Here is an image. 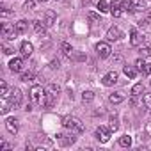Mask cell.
Listing matches in <instances>:
<instances>
[{
	"label": "cell",
	"mask_w": 151,
	"mask_h": 151,
	"mask_svg": "<svg viewBox=\"0 0 151 151\" xmlns=\"http://www.w3.org/2000/svg\"><path fill=\"white\" fill-rule=\"evenodd\" d=\"M29 94H30L32 103H36V105H39V107H46V101H48V93H46L41 86H32Z\"/></svg>",
	"instance_id": "6da1fadb"
},
{
	"label": "cell",
	"mask_w": 151,
	"mask_h": 151,
	"mask_svg": "<svg viewBox=\"0 0 151 151\" xmlns=\"http://www.w3.org/2000/svg\"><path fill=\"white\" fill-rule=\"evenodd\" d=\"M62 126L69 132V133H82L84 132V123L78 119V117H75V116H68L62 119Z\"/></svg>",
	"instance_id": "7a4b0ae2"
},
{
	"label": "cell",
	"mask_w": 151,
	"mask_h": 151,
	"mask_svg": "<svg viewBox=\"0 0 151 151\" xmlns=\"http://www.w3.org/2000/svg\"><path fill=\"white\" fill-rule=\"evenodd\" d=\"M110 52H112V48H110V45H109V43L101 41V43H98V45H96V53H98V57H100V59H107V57H110Z\"/></svg>",
	"instance_id": "3957f363"
},
{
	"label": "cell",
	"mask_w": 151,
	"mask_h": 151,
	"mask_svg": "<svg viewBox=\"0 0 151 151\" xmlns=\"http://www.w3.org/2000/svg\"><path fill=\"white\" fill-rule=\"evenodd\" d=\"M110 128H103V126H100V128H96V132H94V135H96V139L101 142V144H105V142H109V139H110Z\"/></svg>",
	"instance_id": "277c9868"
},
{
	"label": "cell",
	"mask_w": 151,
	"mask_h": 151,
	"mask_svg": "<svg viewBox=\"0 0 151 151\" xmlns=\"http://www.w3.org/2000/svg\"><path fill=\"white\" fill-rule=\"evenodd\" d=\"M22 98H23L22 91L14 87V89L11 91V94H9V103H11V107H20V103H22Z\"/></svg>",
	"instance_id": "5b68a950"
},
{
	"label": "cell",
	"mask_w": 151,
	"mask_h": 151,
	"mask_svg": "<svg viewBox=\"0 0 151 151\" xmlns=\"http://www.w3.org/2000/svg\"><path fill=\"white\" fill-rule=\"evenodd\" d=\"M2 36H4L6 39H14V36H16V29H14V25H11V23H4V25H2Z\"/></svg>",
	"instance_id": "8992f818"
},
{
	"label": "cell",
	"mask_w": 151,
	"mask_h": 151,
	"mask_svg": "<svg viewBox=\"0 0 151 151\" xmlns=\"http://www.w3.org/2000/svg\"><path fill=\"white\" fill-rule=\"evenodd\" d=\"M142 41H144V36H142L139 30L133 29V30L130 32V45H132V46H140Z\"/></svg>",
	"instance_id": "52a82bcc"
},
{
	"label": "cell",
	"mask_w": 151,
	"mask_h": 151,
	"mask_svg": "<svg viewBox=\"0 0 151 151\" xmlns=\"http://www.w3.org/2000/svg\"><path fill=\"white\" fill-rule=\"evenodd\" d=\"M6 128H7V132H9V133L16 135V133H18V130H20L18 119H14V117H9V119H6Z\"/></svg>",
	"instance_id": "ba28073f"
},
{
	"label": "cell",
	"mask_w": 151,
	"mask_h": 151,
	"mask_svg": "<svg viewBox=\"0 0 151 151\" xmlns=\"http://www.w3.org/2000/svg\"><path fill=\"white\" fill-rule=\"evenodd\" d=\"M121 37H123V34H121V30L117 27H110L107 30V41H117Z\"/></svg>",
	"instance_id": "9c48e42d"
},
{
	"label": "cell",
	"mask_w": 151,
	"mask_h": 151,
	"mask_svg": "<svg viewBox=\"0 0 151 151\" xmlns=\"http://www.w3.org/2000/svg\"><path fill=\"white\" fill-rule=\"evenodd\" d=\"M9 69H11L13 73H20V71L23 69V59H20V57H14V59L9 62Z\"/></svg>",
	"instance_id": "30bf717a"
},
{
	"label": "cell",
	"mask_w": 151,
	"mask_h": 151,
	"mask_svg": "<svg viewBox=\"0 0 151 151\" xmlns=\"http://www.w3.org/2000/svg\"><path fill=\"white\" fill-rule=\"evenodd\" d=\"M103 86H107V87H110V86H114L116 82H117V73L116 71H110V73H107L105 77H103Z\"/></svg>",
	"instance_id": "8fae6325"
},
{
	"label": "cell",
	"mask_w": 151,
	"mask_h": 151,
	"mask_svg": "<svg viewBox=\"0 0 151 151\" xmlns=\"http://www.w3.org/2000/svg\"><path fill=\"white\" fill-rule=\"evenodd\" d=\"M45 23H46V27H52V25L57 23V14H55V11L48 9V11L45 13Z\"/></svg>",
	"instance_id": "7c38bea8"
},
{
	"label": "cell",
	"mask_w": 151,
	"mask_h": 151,
	"mask_svg": "<svg viewBox=\"0 0 151 151\" xmlns=\"http://www.w3.org/2000/svg\"><path fill=\"white\" fill-rule=\"evenodd\" d=\"M32 27H34V30H36L39 36H45V34H46V23H45V22L34 20V22H32Z\"/></svg>",
	"instance_id": "4fadbf2b"
},
{
	"label": "cell",
	"mask_w": 151,
	"mask_h": 151,
	"mask_svg": "<svg viewBox=\"0 0 151 151\" xmlns=\"http://www.w3.org/2000/svg\"><path fill=\"white\" fill-rule=\"evenodd\" d=\"M20 52H22V55H23V57H30V55H32V52H34L32 43L23 41V43H22V46H20Z\"/></svg>",
	"instance_id": "5bb4252c"
},
{
	"label": "cell",
	"mask_w": 151,
	"mask_h": 151,
	"mask_svg": "<svg viewBox=\"0 0 151 151\" xmlns=\"http://www.w3.org/2000/svg\"><path fill=\"white\" fill-rule=\"evenodd\" d=\"M110 13L114 18H119L123 14V9H121V4L117 2V0H112V4H110Z\"/></svg>",
	"instance_id": "9a60e30c"
},
{
	"label": "cell",
	"mask_w": 151,
	"mask_h": 151,
	"mask_svg": "<svg viewBox=\"0 0 151 151\" xmlns=\"http://www.w3.org/2000/svg\"><path fill=\"white\" fill-rule=\"evenodd\" d=\"M109 101H110V103H114V105H117V103L124 101V93H121V91H116V93H112V94L109 96Z\"/></svg>",
	"instance_id": "2e32d148"
},
{
	"label": "cell",
	"mask_w": 151,
	"mask_h": 151,
	"mask_svg": "<svg viewBox=\"0 0 151 151\" xmlns=\"http://www.w3.org/2000/svg\"><path fill=\"white\" fill-rule=\"evenodd\" d=\"M130 2H132V13H139V11L146 9L144 0H130Z\"/></svg>",
	"instance_id": "e0dca14e"
},
{
	"label": "cell",
	"mask_w": 151,
	"mask_h": 151,
	"mask_svg": "<svg viewBox=\"0 0 151 151\" xmlns=\"http://www.w3.org/2000/svg\"><path fill=\"white\" fill-rule=\"evenodd\" d=\"M123 73L126 75L128 78H135L139 71H137V68H135V66H123Z\"/></svg>",
	"instance_id": "ac0fdd59"
},
{
	"label": "cell",
	"mask_w": 151,
	"mask_h": 151,
	"mask_svg": "<svg viewBox=\"0 0 151 151\" xmlns=\"http://www.w3.org/2000/svg\"><path fill=\"white\" fill-rule=\"evenodd\" d=\"M27 22L25 20H20V22H16L14 23V29H16V34H25L27 32Z\"/></svg>",
	"instance_id": "d6986e66"
},
{
	"label": "cell",
	"mask_w": 151,
	"mask_h": 151,
	"mask_svg": "<svg viewBox=\"0 0 151 151\" xmlns=\"http://www.w3.org/2000/svg\"><path fill=\"white\" fill-rule=\"evenodd\" d=\"M75 133H71V135H57L59 137V140H60V144H64V146H69V144H73L75 142V137H73Z\"/></svg>",
	"instance_id": "ffe728a7"
},
{
	"label": "cell",
	"mask_w": 151,
	"mask_h": 151,
	"mask_svg": "<svg viewBox=\"0 0 151 151\" xmlns=\"http://www.w3.org/2000/svg\"><path fill=\"white\" fill-rule=\"evenodd\" d=\"M93 100H94V93L93 91H84L82 93V101L84 103H91Z\"/></svg>",
	"instance_id": "44dd1931"
},
{
	"label": "cell",
	"mask_w": 151,
	"mask_h": 151,
	"mask_svg": "<svg viewBox=\"0 0 151 151\" xmlns=\"http://www.w3.org/2000/svg\"><path fill=\"white\" fill-rule=\"evenodd\" d=\"M119 146H121V147H130V146H132V137H130V135H123V137L119 139Z\"/></svg>",
	"instance_id": "7402d4cb"
},
{
	"label": "cell",
	"mask_w": 151,
	"mask_h": 151,
	"mask_svg": "<svg viewBox=\"0 0 151 151\" xmlns=\"http://www.w3.org/2000/svg\"><path fill=\"white\" fill-rule=\"evenodd\" d=\"M59 91H60V89H59V86H57V84H50V86H48V91H46V93H48L50 96H53V98H57V94H59Z\"/></svg>",
	"instance_id": "603a6c76"
},
{
	"label": "cell",
	"mask_w": 151,
	"mask_h": 151,
	"mask_svg": "<svg viewBox=\"0 0 151 151\" xmlns=\"http://www.w3.org/2000/svg\"><path fill=\"white\" fill-rule=\"evenodd\" d=\"M96 7H98L100 13H109V11H110V7H109V4L105 2V0H100V2L96 4Z\"/></svg>",
	"instance_id": "cb8c5ba5"
},
{
	"label": "cell",
	"mask_w": 151,
	"mask_h": 151,
	"mask_svg": "<svg viewBox=\"0 0 151 151\" xmlns=\"http://www.w3.org/2000/svg\"><path fill=\"white\" fill-rule=\"evenodd\" d=\"M135 68H137V71H139V73H142V75H144V69H146V62H144V57L135 60Z\"/></svg>",
	"instance_id": "d4e9b609"
},
{
	"label": "cell",
	"mask_w": 151,
	"mask_h": 151,
	"mask_svg": "<svg viewBox=\"0 0 151 151\" xmlns=\"http://www.w3.org/2000/svg\"><path fill=\"white\" fill-rule=\"evenodd\" d=\"M0 96H2V98H7L9 96V89H7V84L4 80L0 82Z\"/></svg>",
	"instance_id": "484cf974"
},
{
	"label": "cell",
	"mask_w": 151,
	"mask_h": 151,
	"mask_svg": "<svg viewBox=\"0 0 151 151\" xmlns=\"http://www.w3.org/2000/svg\"><path fill=\"white\" fill-rule=\"evenodd\" d=\"M109 128H110V132H117V128H119V121H117L116 116L110 117V124H109Z\"/></svg>",
	"instance_id": "4316f807"
},
{
	"label": "cell",
	"mask_w": 151,
	"mask_h": 151,
	"mask_svg": "<svg viewBox=\"0 0 151 151\" xmlns=\"http://www.w3.org/2000/svg\"><path fill=\"white\" fill-rule=\"evenodd\" d=\"M60 50H62L64 55H71V53H73V48H71L69 43H62V45H60Z\"/></svg>",
	"instance_id": "83f0119b"
},
{
	"label": "cell",
	"mask_w": 151,
	"mask_h": 151,
	"mask_svg": "<svg viewBox=\"0 0 151 151\" xmlns=\"http://www.w3.org/2000/svg\"><path fill=\"white\" fill-rule=\"evenodd\" d=\"M139 53H140V57H151V48L149 46H140Z\"/></svg>",
	"instance_id": "f1b7e54d"
},
{
	"label": "cell",
	"mask_w": 151,
	"mask_h": 151,
	"mask_svg": "<svg viewBox=\"0 0 151 151\" xmlns=\"http://www.w3.org/2000/svg\"><path fill=\"white\" fill-rule=\"evenodd\" d=\"M144 91V86L142 84H135L133 87H132V94H140Z\"/></svg>",
	"instance_id": "f546056e"
},
{
	"label": "cell",
	"mask_w": 151,
	"mask_h": 151,
	"mask_svg": "<svg viewBox=\"0 0 151 151\" xmlns=\"http://www.w3.org/2000/svg\"><path fill=\"white\" fill-rule=\"evenodd\" d=\"M139 96H140V94H132V105H133V107H137V105L144 103V100H140Z\"/></svg>",
	"instance_id": "4dcf8cb0"
},
{
	"label": "cell",
	"mask_w": 151,
	"mask_h": 151,
	"mask_svg": "<svg viewBox=\"0 0 151 151\" xmlns=\"http://www.w3.org/2000/svg\"><path fill=\"white\" fill-rule=\"evenodd\" d=\"M34 7H36V2H34V0H27V2L23 4V9H25V11H32Z\"/></svg>",
	"instance_id": "1f68e13d"
},
{
	"label": "cell",
	"mask_w": 151,
	"mask_h": 151,
	"mask_svg": "<svg viewBox=\"0 0 151 151\" xmlns=\"http://www.w3.org/2000/svg\"><path fill=\"white\" fill-rule=\"evenodd\" d=\"M142 100H144V105H146V107H149V109H151V93H146V94H144V98H142Z\"/></svg>",
	"instance_id": "d6a6232c"
},
{
	"label": "cell",
	"mask_w": 151,
	"mask_h": 151,
	"mask_svg": "<svg viewBox=\"0 0 151 151\" xmlns=\"http://www.w3.org/2000/svg\"><path fill=\"white\" fill-rule=\"evenodd\" d=\"M121 9H123V11H132V2H128V0L121 2Z\"/></svg>",
	"instance_id": "836d02e7"
},
{
	"label": "cell",
	"mask_w": 151,
	"mask_h": 151,
	"mask_svg": "<svg viewBox=\"0 0 151 151\" xmlns=\"http://www.w3.org/2000/svg\"><path fill=\"white\" fill-rule=\"evenodd\" d=\"M32 78H34V73H30V71L22 75V80H23V82H29V80H32Z\"/></svg>",
	"instance_id": "e575fe53"
},
{
	"label": "cell",
	"mask_w": 151,
	"mask_h": 151,
	"mask_svg": "<svg viewBox=\"0 0 151 151\" xmlns=\"http://www.w3.org/2000/svg\"><path fill=\"white\" fill-rule=\"evenodd\" d=\"M87 16H89V20H91V22H100V14H98V13H93V11H91Z\"/></svg>",
	"instance_id": "d590c367"
},
{
	"label": "cell",
	"mask_w": 151,
	"mask_h": 151,
	"mask_svg": "<svg viewBox=\"0 0 151 151\" xmlns=\"http://www.w3.org/2000/svg\"><path fill=\"white\" fill-rule=\"evenodd\" d=\"M149 23H151V16H147V18H144V20H140V22H139V25H140V27H149Z\"/></svg>",
	"instance_id": "8d00e7d4"
},
{
	"label": "cell",
	"mask_w": 151,
	"mask_h": 151,
	"mask_svg": "<svg viewBox=\"0 0 151 151\" xmlns=\"http://www.w3.org/2000/svg\"><path fill=\"white\" fill-rule=\"evenodd\" d=\"M0 147H2L4 151H11V146H9L6 140H2V142H0Z\"/></svg>",
	"instance_id": "74e56055"
},
{
	"label": "cell",
	"mask_w": 151,
	"mask_h": 151,
	"mask_svg": "<svg viewBox=\"0 0 151 151\" xmlns=\"http://www.w3.org/2000/svg\"><path fill=\"white\" fill-rule=\"evenodd\" d=\"M11 105V103H9ZM9 105H2V110H0V112H2V114H7L9 112Z\"/></svg>",
	"instance_id": "f35d334b"
},
{
	"label": "cell",
	"mask_w": 151,
	"mask_h": 151,
	"mask_svg": "<svg viewBox=\"0 0 151 151\" xmlns=\"http://www.w3.org/2000/svg\"><path fill=\"white\" fill-rule=\"evenodd\" d=\"M4 53H6V55H13V50H11L9 46H4Z\"/></svg>",
	"instance_id": "ab89813d"
},
{
	"label": "cell",
	"mask_w": 151,
	"mask_h": 151,
	"mask_svg": "<svg viewBox=\"0 0 151 151\" xmlns=\"http://www.w3.org/2000/svg\"><path fill=\"white\" fill-rule=\"evenodd\" d=\"M144 75H151V64H146V69H144Z\"/></svg>",
	"instance_id": "60d3db41"
},
{
	"label": "cell",
	"mask_w": 151,
	"mask_h": 151,
	"mask_svg": "<svg viewBox=\"0 0 151 151\" xmlns=\"http://www.w3.org/2000/svg\"><path fill=\"white\" fill-rule=\"evenodd\" d=\"M50 66L55 69V68H59V66H60V62H59V60H52V64H50Z\"/></svg>",
	"instance_id": "b9f144b4"
},
{
	"label": "cell",
	"mask_w": 151,
	"mask_h": 151,
	"mask_svg": "<svg viewBox=\"0 0 151 151\" xmlns=\"http://www.w3.org/2000/svg\"><path fill=\"white\" fill-rule=\"evenodd\" d=\"M9 14H11V13H9V11H7V9H6V7H4V11H2V16H4V18H7V16H9Z\"/></svg>",
	"instance_id": "7bdbcfd3"
},
{
	"label": "cell",
	"mask_w": 151,
	"mask_h": 151,
	"mask_svg": "<svg viewBox=\"0 0 151 151\" xmlns=\"http://www.w3.org/2000/svg\"><path fill=\"white\" fill-rule=\"evenodd\" d=\"M37 2H48V0H37Z\"/></svg>",
	"instance_id": "ee69618b"
},
{
	"label": "cell",
	"mask_w": 151,
	"mask_h": 151,
	"mask_svg": "<svg viewBox=\"0 0 151 151\" xmlns=\"http://www.w3.org/2000/svg\"><path fill=\"white\" fill-rule=\"evenodd\" d=\"M149 86H151V82H149Z\"/></svg>",
	"instance_id": "f6af8a7d"
}]
</instances>
